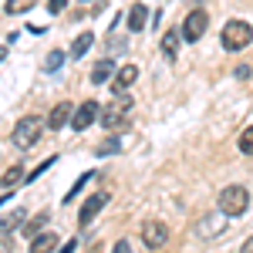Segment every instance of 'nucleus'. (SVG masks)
Wrapping results in <instances>:
<instances>
[{"label":"nucleus","instance_id":"4","mask_svg":"<svg viewBox=\"0 0 253 253\" xmlns=\"http://www.w3.org/2000/svg\"><path fill=\"white\" fill-rule=\"evenodd\" d=\"M132 108V98L128 95H115V101L101 112V125L108 128V132H118V128H125L128 125V118H125V112Z\"/></svg>","mask_w":253,"mask_h":253},{"label":"nucleus","instance_id":"10","mask_svg":"<svg viewBox=\"0 0 253 253\" xmlns=\"http://www.w3.org/2000/svg\"><path fill=\"white\" fill-rule=\"evenodd\" d=\"M75 105L71 101H58L54 108H51V115H47V128H64L68 125V118H75Z\"/></svg>","mask_w":253,"mask_h":253},{"label":"nucleus","instance_id":"21","mask_svg":"<svg viewBox=\"0 0 253 253\" xmlns=\"http://www.w3.org/2000/svg\"><path fill=\"white\" fill-rule=\"evenodd\" d=\"M34 3H38V0H7L3 10H7V14H24V10H31Z\"/></svg>","mask_w":253,"mask_h":253},{"label":"nucleus","instance_id":"27","mask_svg":"<svg viewBox=\"0 0 253 253\" xmlns=\"http://www.w3.org/2000/svg\"><path fill=\"white\" fill-rule=\"evenodd\" d=\"M64 7H68V0H47V10H51V14H61Z\"/></svg>","mask_w":253,"mask_h":253},{"label":"nucleus","instance_id":"23","mask_svg":"<svg viewBox=\"0 0 253 253\" xmlns=\"http://www.w3.org/2000/svg\"><path fill=\"white\" fill-rule=\"evenodd\" d=\"M91 175H95V172H84V175H81L78 182H75V186H71V189H68V196H64V203H71V199H75V196H78L81 189H84V186H88V179H91Z\"/></svg>","mask_w":253,"mask_h":253},{"label":"nucleus","instance_id":"11","mask_svg":"<svg viewBox=\"0 0 253 253\" xmlns=\"http://www.w3.org/2000/svg\"><path fill=\"white\" fill-rule=\"evenodd\" d=\"M145 24H149V7H145V3H135V7L128 10V31L138 34V31H145Z\"/></svg>","mask_w":253,"mask_h":253},{"label":"nucleus","instance_id":"18","mask_svg":"<svg viewBox=\"0 0 253 253\" xmlns=\"http://www.w3.org/2000/svg\"><path fill=\"white\" fill-rule=\"evenodd\" d=\"M24 169L20 166H10L7 172H3V199H10V186H17L20 179H27V175H20Z\"/></svg>","mask_w":253,"mask_h":253},{"label":"nucleus","instance_id":"13","mask_svg":"<svg viewBox=\"0 0 253 253\" xmlns=\"http://www.w3.org/2000/svg\"><path fill=\"white\" fill-rule=\"evenodd\" d=\"M135 78H138V68H135V64H125V68L115 75V81H112V91H115V95H122V91H125V88H128Z\"/></svg>","mask_w":253,"mask_h":253},{"label":"nucleus","instance_id":"19","mask_svg":"<svg viewBox=\"0 0 253 253\" xmlns=\"http://www.w3.org/2000/svg\"><path fill=\"white\" fill-rule=\"evenodd\" d=\"M236 145H240V152H243V156H253V125H247V128L240 132Z\"/></svg>","mask_w":253,"mask_h":253},{"label":"nucleus","instance_id":"22","mask_svg":"<svg viewBox=\"0 0 253 253\" xmlns=\"http://www.w3.org/2000/svg\"><path fill=\"white\" fill-rule=\"evenodd\" d=\"M24 223V210H14V213H7L3 216V233H10L14 226H20Z\"/></svg>","mask_w":253,"mask_h":253},{"label":"nucleus","instance_id":"1","mask_svg":"<svg viewBox=\"0 0 253 253\" xmlns=\"http://www.w3.org/2000/svg\"><path fill=\"white\" fill-rule=\"evenodd\" d=\"M247 210H250V193H247V186H223V189H219V213H226L233 219V216H243Z\"/></svg>","mask_w":253,"mask_h":253},{"label":"nucleus","instance_id":"8","mask_svg":"<svg viewBox=\"0 0 253 253\" xmlns=\"http://www.w3.org/2000/svg\"><path fill=\"white\" fill-rule=\"evenodd\" d=\"M166 240H169V226H166V223L152 219V223H145V226H142V243H145L149 250L166 247Z\"/></svg>","mask_w":253,"mask_h":253},{"label":"nucleus","instance_id":"29","mask_svg":"<svg viewBox=\"0 0 253 253\" xmlns=\"http://www.w3.org/2000/svg\"><path fill=\"white\" fill-rule=\"evenodd\" d=\"M75 247H78V243H75V240H68L64 247H58V253H75Z\"/></svg>","mask_w":253,"mask_h":253},{"label":"nucleus","instance_id":"9","mask_svg":"<svg viewBox=\"0 0 253 253\" xmlns=\"http://www.w3.org/2000/svg\"><path fill=\"white\" fill-rule=\"evenodd\" d=\"M105 203H108V193H91V196H88V199H84V206H81V213H78L81 226H91V219L105 210Z\"/></svg>","mask_w":253,"mask_h":253},{"label":"nucleus","instance_id":"15","mask_svg":"<svg viewBox=\"0 0 253 253\" xmlns=\"http://www.w3.org/2000/svg\"><path fill=\"white\" fill-rule=\"evenodd\" d=\"M179 38H182V31L175 34V31H166L162 34V54L169 61H175V54H179Z\"/></svg>","mask_w":253,"mask_h":253},{"label":"nucleus","instance_id":"30","mask_svg":"<svg viewBox=\"0 0 253 253\" xmlns=\"http://www.w3.org/2000/svg\"><path fill=\"white\" fill-rule=\"evenodd\" d=\"M243 253H253V236L247 240V243H243Z\"/></svg>","mask_w":253,"mask_h":253},{"label":"nucleus","instance_id":"6","mask_svg":"<svg viewBox=\"0 0 253 253\" xmlns=\"http://www.w3.org/2000/svg\"><path fill=\"white\" fill-rule=\"evenodd\" d=\"M206 27H210L206 10H203V7L189 10V14H186V20H182V41H199L203 34H206Z\"/></svg>","mask_w":253,"mask_h":253},{"label":"nucleus","instance_id":"2","mask_svg":"<svg viewBox=\"0 0 253 253\" xmlns=\"http://www.w3.org/2000/svg\"><path fill=\"white\" fill-rule=\"evenodd\" d=\"M219 41H223L226 51H243V47H250V41H253V27L247 20H226Z\"/></svg>","mask_w":253,"mask_h":253},{"label":"nucleus","instance_id":"26","mask_svg":"<svg viewBox=\"0 0 253 253\" xmlns=\"http://www.w3.org/2000/svg\"><path fill=\"white\" fill-rule=\"evenodd\" d=\"M125 47H128V41H125V38H122V41H115V38L108 41V51H112V54H118V51H125Z\"/></svg>","mask_w":253,"mask_h":253},{"label":"nucleus","instance_id":"12","mask_svg":"<svg viewBox=\"0 0 253 253\" xmlns=\"http://www.w3.org/2000/svg\"><path fill=\"white\" fill-rule=\"evenodd\" d=\"M112 75H118V71H115V61H112V58H101L95 68H91V84H105Z\"/></svg>","mask_w":253,"mask_h":253},{"label":"nucleus","instance_id":"17","mask_svg":"<svg viewBox=\"0 0 253 253\" xmlns=\"http://www.w3.org/2000/svg\"><path fill=\"white\" fill-rule=\"evenodd\" d=\"M118 152H122V138H115V135H108V138H105V142H101V145L95 149V156H98V159H105V156H118Z\"/></svg>","mask_w":253,"mask_h":253},{"label":"nucleus","instance_id":"3","mask_svg":"<svg viewBox=\"0 0 253 253\" xmlns=\"http://www.w3.org/2000/svg\"><path fill=\"white\" fill-rule=\"evenodd\" d=\"M41 128H44V122H41L38 115H24L17 125H14V135H10V138H14V145H17V149L27 152V149H34V145H38Z\"/></svg>","mask_w":253,"mask_h":253},{"label":"nucleus","instance_id":"14","mask_svg":"<svg viewBox=\"0 0 253 253\" xmlns=\"http://www.w3.org/2000/svg\"><path fill=\"white\" fill-rule=\"evenodd\" d=\"M58 250V236L54 233H38L31 243V253H54Z\"/></svg>","mask_w":253,"mask_h":253},{"label":"nucleus","instance_id":"24","mask_svg":"<svg viewBox=\"0 0 253 253\" xmlns=\"http://www.w3.org/2000/svg\"><path fill=\"white\" fill-rule=\"evenodd\" d=\"M44 223H47V213L34 216V219H31V226H24V233H27V236H38V230L44 226Z\"/></svg>","mask_w":253,"mask_h":253},{"label":"nucleus","instance_id":"5","mask_svg":"<svg viewBox=\"0 0 253 253\" xmlns=\"http://www.w3.org/2000/svg\"><path fill=\"white\" fill-rule=\"evenodd\" d=\"M226 223H230V216H226V213L203 216V219L196 223V236H199V240H216V236L226 233Z\"/></svg>","mask_w":253,"mask_h":253},{"label":"nucleus","instance_id":"28","mask_svg":"<svg viewBox=\"0 0 253 253\" xmlns=\"http://www.w3.org/2000/svg\"><path fill=\"white\" fill-rule=\"evenodd\" d=\"M112 253H132V247H128V240H118L115 247H112Z\"/></svg>","mask_w":253,"mask_h":253},{"label":"nucleus","instance_id":"20","mask_svg":"<svg viewBox=\"0 0 253 253\" xmlns=\"http://www.w3.org/2000/svg\"><path fill=\"white\" fill-rule=\"evenodd\" d=\"M61 64H64V51H51V54L44 58V71H47V75H54Z\"/></svg>","mask_w":253,"mask_h":253},{"label":"nucleus","instance_id":"16","mask_svg":"<svg viewBox=\"0 0 253 253\" xmlns=\"http://www.w3.org/2000/svg\"><path fill=\"white\" fill-rule=\"evenodd\" d=\"M91 44H95V34H91V31H84V34H78V38H75V44H71V58L78 61L81 54H84V51L91 47Z\"/></svg>","mask_w":253,"mask_h":253},{"label":"nucleus","instance_id":"7","mask_svg":"<svg viewBox=\"0 0 253 253\" xmlns=\"http://www.w3.org/2000/svg\"><path fill=\"white\" fill-rule=\"evenodd\" d=\"M101 105H98L95 98H88V101H81L78 105V112H75V118H71V128L75 132H84V128H91L95 125V118H101Z\"/></svg>","mask_w":253,"mask_h":253},{"label":"nucleus","instance_id":"25","mask_svg":"<svg viewBox=\"0 0 253 253\" xmlns=\"http://www.w3.org/2000/svg\"><path fill=\"white\" fill-rule=\"evenodd\" d=\"M51 166H54V159H44V162H41V166L34 169V172H27V182H34V179H38V175L44 172V169H51Z\"/></svg>","mask_w":253,"mask_h":253}]
</instances>
